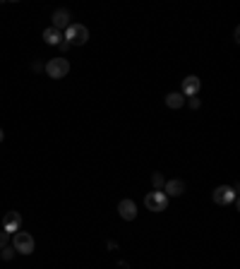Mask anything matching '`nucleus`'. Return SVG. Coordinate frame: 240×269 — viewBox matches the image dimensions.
<instances>
[{
  "label": "nucleus",
  "instance_id": "14",
  "mask_svg": "<svg viewBox=\"0 0 240 269\" xmlns=\"http://www.w3.org/2000/svg\"><path fill=\"white\" fill-rule=\"evenodd\" d=\"M12 255H15V248L12 245H8V248H3V253H0V257L8 262V260H12Z\"/></svg>",
  "mask_w": 240,
  "mask_h": 269
},
{
  "label": "nucleus",
  "instance_id": "6",
  "mask_svg": "<svg viewBox=\"0 0 240 269\" xmlns=\"http://www.w3.org/2000/svg\"><path fill=\"white\" fill-rule=\"evenodd\" d=\"M211 197H214L216 205H224V207L231 205L233 199H235V188H231V185H219Z\"/></svg>",
  "mask_w": 240,
  "mask_h": 269
},
{
  "label": "nucleus",
  "instance_id": "18",
  "mask_svg": "<svg viewBox=\"0 0 240 269\" xmlns=\"http://www.w3.org/2000/svg\"><path fill=\"white\" fill-rule=\"evenodd\" d=\"M3 137H5V132H3V130H0V142H3Z\"/></svg>",
  "mask_w": 240,
  "mask_h": 269
},
{
  "label": "nucleus",
  "instance_id": "9",
  "mask_svg": "<svg viewBox=\"0 0 240 269\" xmlns=\"http://www.w3.org/2000/svg\"><path fill=\"white\" fill-rule=\"evenodd\" d=\"M118 212H120V216H123L125 221L137 219V205L132 202V199H123V202L118 205Z\"/></svg>",
  "mask_w": 240,
  "mask_h": 269
},
{
  "label": "nucleus",
  "instance_id": "3",
  "mask_svg": "<svg viewBox=\"0 0 240 269\" xmlns=\"http://www.w3.org/2000/svg\"><path fill=\"white\" fill-rule=\"evenodd\" d=\"M65 41H67L70 46H84L89 41V29L84 24H70V27L65 29Z\"/></svg>",
  "mask_w": 240,
  "mask_h": 269
},
{
  "label": "nucleus",
  "instance_id": "12",
  "mask_svg": "<svg viewBox=\"0 0 240 269\" xmlns=\"http://www.w3.org/2000/svg\"><path fill=\"white\" fill-rule=\"evenodd\" d=\"M183 103H185L183 94H168L166 96V106H168V108H183Z\"/></svg>",
  "mask_w": 240,
  "mask_h": 269
},
{
  "label": "nucleus",
  "instance_id": "11",
  "mask_svg": "<svg viewBox=\"0 0 240 269\" xmlns=\"http://www.w3.org/2000/svg\"><path fill=\"white\" fill-rule=\"evenodd\" d=\"M60 39H63V36H60V32H58V29H53V27H48L46 32H43V41H46L48 46H60Z\"/></svg>",
  "mask_w": 240,
  "mask_h": 269
},
{
  "label": "nucleus",
  "instance_id": "4",
  "mask_svg": "<svg viewBox=\"0 0 240 269\" xmlns=\"http://www.w3.org/2000/svg\"><path fill=\"white\" fill-rule=\"evenodd\" d=\"M144 205H147V209H149V212H163V209L168 207L166 192H161V190L149 192V195L144 197Z\"/></svg>",
  "mask_w": 240,
  "mask_h": 269
},
{
  "label": "nucleus",
  "instance_id": "16",
  "mask_svg": "<svg viewBox=\"0 0 240 269\" xmlns=\"http://www.w3.org/2000/svg\"><path fill=\"white\" fill-rule=\"evenodd\" d=\"M190 106L192 108H200V99H197V96H190Z\"/></svg>",
  "mask_w": 240,
  "mask_h": 269
},
{
  "label": "nucleus",
  "instance_id": "13",
  "mask_svg": "<svg viewBox=\"0 0 240 269\" xmlns=\"http://www.w3.org/2000/svg\"><path fill=\"white\" fill-rule=\"evenodd\" d=\"M152 183H154V190H161L166 181H163V175H161V173H154V175H152Z\"/></svg>",
  "mask_w": 240,
  "mask_h": 269
},
{
  "label": "nucleus",
  "instance_id": "2",
  "mask_svg": "<svg viewBox=\"0 0 240 269\" xmlns=\"http://www.w3.org/2000/svg\"><path fill=\"white\" fill-rule=\"evenodd\" d=\"M43 70H46L48 77L63 79V77H67V72H70V60H67V58H51V60L43 65Z\"/></svg>",
  "mask_w": 240,
  "mask_h": 269
},
{
  "label": "nucleus",
  "instance_id": "17",
  "mask_svg": "<svg viewBox=\"0 0 240 269\" xmlns=\"http://www.w3.org/2000/svg\"><path fill=\"white\" fill-rule=\"evenodd\" d=\"M32 70H34V72H39V70H43V65H41L39 60H34V65H32Z\"/></svg>",
  "mask_w": 240,
  "mask_h": 269
},
{
  "label": "nucleus",
  "instance_id": "7",
  "mask_svg": "<svg viewBox=\"0 0 240 269\" xmlns=\"http://www.w3.org/2000/svg\"><path fill=\"white\" fill-rule=\"evenodd\" d=\"M70 19H72V15H70V10H65V8H58L56 12H53V29H67L70 27Z\"/></svg>",
  "mask_w": 240,
  "mask_h": 269
},
{
  "label": "nucleus",
  "instance_id": "10",
  "mask_svg": "<svg viewBox=\"0 0 240 269\" xmlns=\"http://www.w3.org/2000/svg\"><path fill=\"white\" fill-rule=\"evenodd\" d=\"M163 190H166V197H180L185 192V183L183 181H168V183H163Z\"/></svg>",
  "mask_w": 240,
  "mask_h": 269
},
{
  "label": "nucleus",
  "instance_id": "15",
  "mask_svg": "<svg viewBox=\"0 0 240 269\" xmlns=\"http://www.w3.org/2000/svg\"><path fill=\"white\" fill-rule=\"evenodd\" d=\"M8 245H10V233L0 231V250H3V248H8Z\"/></svg>",
  "mask_w": 240,
  "mask_h": 269
},
{
  "label": "nucleus",
  "instance_id": "5",
  "mask_svg": "<svg viewBox=\"0 0 240 269\" xmlns=\"http://www.w3.org/2000/svg\"><path fill=\"white\" fill-rule=\"evenodd\" d=\"M19 229H22V214L19 212H8L3 216V231H5V233L15 236Z\"/></svg>",
  "mask_w": 240,
  "mask_h": 269
},
{
  "label": "nucleus",
  "instance_id": "1",
  "mask_svg": "<svg viewBox=\"0 0 240 269\" xmlns=\"http://www.w3.org/2000/svg\"><path fill=\"white\" fill-rule=\"evenodd\" d=\"M10 245L15 248V253L19 255H32L36 243H34V236L32 233H27V231H17L15 236H12V243Z\"/></svg>",
  "mask_w": 240,
  "mask_h": 269
},
{
  "label": "nucleus",
  "instance_id": "8",
  "mask_svg": "<svg viewBox=\"0 0 240 269\" xmlns=\"http://www.w3.org/2000/svg\"><path fill=\"white\" fill-rule=\"evenodd\" d=\"M202 89V82L197 75H187L183 79V96H195Z\"/></svg>",
  "mask_w": 240,
  "mask_h": 269
}]
</instances>
